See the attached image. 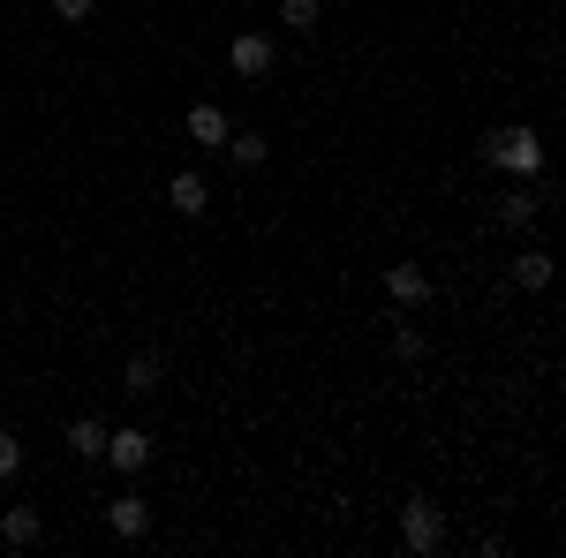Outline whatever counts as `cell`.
Masks as SVG:
<instances>
[{
  "label": "cell",
  "mask_w": 566,
  "mask_h": 558,
  "mask_svg": "<svg viewBox=\"0 0 566 558\" xmlns=\"http://www.w3.org/2000/svg\"><path fill=\"white\" fill-rule=\"evenodd\" d=\"M483 159H491V167H506L514 181H536V173H544V136L528 129V122L491 129V136H483Z\"/></svg>",
  "instance_id": "cell-1"
},
{
  "label": "cell",
  "mask_w": 566,
  "mask_h": 558,
  "mask_svg": "<svg viewBox=\"0 0 566 558\" xmlns=\"http://www.w3.org/2000/svg\"><path fill=\"white\" fill-rule=\"evenodd\" d=\"M438 544H446V514H438L431 498H408V506H400V551L431 558Z\"/></svg>",
  "instance_id": "cell-2"
},
{
  "label": "cell",
  "mask_w": 566,
  "mask_h": 558,
  "mask_svg": "<svg viewBox=\"0 0 566 558\" xmlns=\"http://www.w3.org/2000/svg\"><path fill=\"white\" fill-rule=\"evenodd\" d=\"M151 453H159V445H151V430H106V461H114V468L122 475H144L151 468Z\"/></svg>",
  "instance_id": "cell-3"
},
{
  "label": "cell",
  "mask_w": 566,
  "mask_h": 558,
  "mask_svg": "<svg viewBox=\"0 0 566 558\" xmlns=\"http://www.w3.org/2000/svg\"><path fill=\"white\" fill-rule=\"evenodd\" d=\"M106 528H114L122 544H144V536H151V498H136V491H122V498L106 506Z\"/></svg>",
  "instance_id": "cell-4"
},
{
  "label": "cell",
  "mask_w": 566,
  "mask_h": 558,
  "mask_svg": "<svg viewBox=\"0 0 566 558\" xmlns=\"http://www.w3.org/2000/svg\"><path fill=\"white\" fill-rule=\"evenodd\" d=\"M386 295H392V309H423L431 302V272L423 264H386Z\"/></svg>",
  "instance_id": "cell-5"
},
{
  "label": "cell",
  "mask_w": 566,
  "mask_h": 558,
  "mask_svg": "<svg viewBox=\"0 0 566 558\" xmlns=\"http://www.w3.org/2000/svg\"><path fill=\"white\" fill-rule=\"evenodd\" d=\"M227 61H234V76L258 84V76H272V39H264V31H242V39L227 45Z\"/></svg>",
  "instance_id": "cell-6"
},
{
  "label": "cell",
  "mask_w": 566,
  "mask_h": 558,
  "mask_svg": "<svg viewBox=\"0 0 566 558\" xmlns=\"http://www.w3.org/2000/svg\"><path fill=\"white\" fill-rule=\"evenodd\" d=\"M39 536H45L39 506H8V514H0V544H8V551H31Z\"/></svg>",
  "instance_id": "cell-7"
},
{
  "label": "cell",
  "mask_w": 566,
  "mask_h": 558,
  "mask_svg": "<svg viewBox=\"0 0 566 558\" xmlns=\"http://www.w3.org/2000/svg\"><path fill=\"white\" fill-rule=\"evenodd\" d=\"M227 136H234V122H227V114H219L212 98H205V106H189V144H205V151H219V144H227Z\"/></svg>",
  "instance_id": "cell-8"
},
{
  "label": "cell",
  "mask_w": 566,
  "mask_h": 558,
  "mask_svg": "<svg viewBox=\"0 0 566 558\" xmlns=\"http://www.w3.org/2000/svg\"><path fill=\"white\" fill-rule=\"evenodd\" d=\"M167 204H175L181 219H205V204H212V189H205V173H175V181H167Z\"/></svg>",
  "instance_id": "cell-9"
},
{
  "label": "cell",
  "mask_w": 566,
  "mask_h": 558,
  "mask_svg": "<svg viewBox=\"0 0 566 558\" xmlns=\"http://www.w3.org/2000/svg\"><path fill=\"white\" fill-rule=\"evenodd\" d=\"M69 453H76V461H106V430H98V415H76V423H69Z\"/></svg>",
  "instance_id": "cell-10"
},
{
  "label": "cell",
  "mask_w": 566,
  "mask_h": 558,
  "mask_svg": "<svg viewBox=\"0 0 566 558\" xmlns=\"http://www.w3.org/2000/svg\"><path fill=\"white\" fill-rule=\"evenodd\" d=\"M227 159H234V167H264V159H272V144H264L258 129H234V136H227Z\"/></svg>",
  "instance_id": "cell-11"
},
{
  "label": "cell",
  "mask_w": 566,
  "mask_h": 558,
  "mask_svg": "<svg viewBox=\"0 0 566 558\" xmlns=\"http://www.w3.org/2000/svg\"><path fill=\"white\" fill-rule=\"evenodd\" d=\"M514 287H528V295H536V287H552V257H544V250H522V264H514Z\"/></svg>",
  "instance_id": "cell-12"
},
{
  "label": "cell",
  "mask_w": 566,
  "mask_h": 558,
  "mask_svg": "<svg viewBox=\"0 0 566 558\" xmlns=\"http://www.w3.org/2000/svg\"><path fill=\"white\" fill-rule=\"evenodd\" d=\"M122 386L144 400V392H159V355H129V370H122Z\"/></svg>",
  "instance_id": "cell-13"
},
{
  "label": "cell",
  "mask_w": 566,
  "mask_h": 558,
  "mask_svg": "<svg viewBox=\"0 0 566 558\" xmlns=\"http://www.w3.org/2000/svg\"><path fill=\"white\" fill-rule=\"evenodd\" d=\"M280 31L310 39V31H317V0H280Z\"/></svg>",
  "instance_id": "cell-14"
},
{
  "label": "cell",
  "mask_w": 566,
  "mask_h": 558,
  "mask_svg": "<svg viewBox=\"0 0 566 558\" xmlns=\"http://www.w3.org/2000/svg\"><path fill=\"white\" fill-rule=\"evenodd\" d=\"M544 212V204H536V197H528V189H514V197H506V227H528V219Z\"/></svg>",
  "instance_id": "cell-15"
},
{
  "label": "cell",
  "mask_w": 566,
  "mask_h": 558,
  "mask_svg": "<svg viewBox=\"0 0 566 558\" xmlns=\"http://www.w3.org/2000/svg\"><path fill=\"white\" fill-rule=\"evenodd\" d=\"M392 355H400V362H423V333H416V325H400V333H392Z\"/></svg>",
  "instance_id": "cell-16"
},
{
  "label": "cell",
  "mask_w": 566,
  "mask_h": 558,
  "mask_svg": "<svg viewBox=\"0 0 566 558\" xmlns=\"http://www.w3.org/2000/svg\"><path fill=\"white\" fill-rule=\"evenodd\" d=\"M15 468H23V438H8V430H0V483H8Z\"/></svg>",
  "instance_id": "cell-17"
},
{
  "label": "cell",
  "mask_w": 566,
  "mask_h": 558,
  "mask_svg": "<svg viewBox=\"0 0 566 558\" xmlns=\"http://www.w3.org/2000/svg\"><path fill=\"white\" fill-rule=\"evenodd\" d=\"M91 8H98V0H53V15H61V23H91Z\"/></svg>",
  "instance_id": "cell-18"
}]
</instances>
